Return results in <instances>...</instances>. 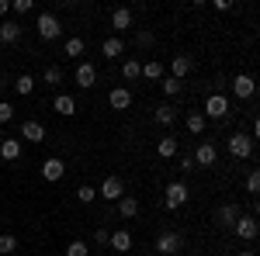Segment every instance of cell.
<instances>
[{"label": "cell", "instance_id": "7bdbcfd3", "mask_svg": "<svg viewBox=\"0 0 260 256\" xmlns=\"http://www.w3.org/2000/svg\"><path fill=\"white\" fill-rule=\"evenodd\" d=\"M146 256H156V253H146Z\"/></svg>", "mask_w": 260, "mask_h": 256}, {"label": "cell", "instance_id": "74e56055", "mask_svg": "<svg viewBox=\"0 0 260 256\" xmlns=\"http://www.w3.org/2000/svg\"><path fill=\"white\" fill-rule=\"evenodd\" d=\"M108 239H111V232H108L104 225H101V229H94V242H98V246H108Z\"/></svg>", "mask_w": 260, "mask_h": 256}, {"label": "cell", "instance_id": "e575fe53", "mask_svg": "<svg viewBox=\"0 0 260 256\" xmlns=\"http://www.w3.org/2000/svg\"><path fill=\"white\" fill-rule=\"evenodd\" d=\"M11 11H14V14H31V11H35V0H14Z\"/></svg>", "mask_w": 260, "mask_h": 256}, {"label": "cell", "instance_id": "8992f818", "mask_svg": "<svg viewBox=\"0 0 260 256\" xmlns=\"http://www.w3.org/2000/svg\"><path fill=\"white\" fill-rule=\"evenodd\" d=\"M98 194L104 197V201H111V204H115V201H121V197L128 194V191H125V180H121L118 173H111V177H104V184H101Z\"/></svg>", "mask_w": 260, "mask_h": 256}, {"label": "cell", "instance_id": "6da1fadb", "mask_svg": "<svg viewBox=\"0 0 260 256\" xmlns=\"http://www.w3.org/2000/svg\"><path fill=\"white\" fill-rule=\"evenodd\" d=\"M229 107H233L229 97L219 94V90H212V94L205 97V111H201V115H205V121H208V118H212V121H225V118H229Z\"/></svg>", "mask_w": 260, "mask_h": 256}, {"label": "cell", "instance_id": "f546056e", "mask_svg": "<svg viewBox=\"0 0 260 256\" xmlns=\"http://www.w3.org/2000/svg\"><path fill=\"white\" fill-rule=\"evenodd\" d=\"M139 73H142V62L139 59H125V62H121V77H125V80H139Z\"/></svg>", "mask_w": 260, "mask_h": 256}, {"label": "cell", "instance_id": "e0dca14e", "mask_svg": "<svg viewBox=\"0 0 260 256\" xmlns=\"http://www.w3.org/2000/svg\"><path fill=\"white\" fill-rule=\"evenodd\" d=\"M132 11H128V7H115V11H111V28H115V31H118V39H121V31H128V28H132Z\"/></svg>", "mask_w": 260, "mask_h": 256}, {"label": "cell", "instance_id": "603a6c76", "mask_svg": "<svg viewBox=\"0 0 260 256\" xmlns=\"http://www.w3.org/2000/svg\"><path fill=\"white\" fill-rule=\"evenodd\" d=\"M115 204H118V215L121 218H136V215H139V197H136V194H125L121 201H115Z\"/></svg>", "mask_w": 260, "mask_h": 256}, {"label": "cell", "instance_id": "ab89813d", "mask_svg": "<svg viewBox=\"0 0 260 256\" xmlns=\"http://www.w3.org/2000/svg\"><path fill=\"white\" fill-rule=\"evenodd\" d=\"M212 7H215V11H219V14H225V11H233V4H229V0H215V4H212Z\"/></svg>", "mask_w": 260, "mask_h": 256}, {"label": "cell", "instance_id": "cb8c5ba5", "mask_svg": "<svg viewBox=\"0 0 260 256\" xmlns=\"http://www.w3.org/2000/svg\"><path fill=\"white\" fill-rule=\"evenodd\" d=\"M153 118H156L160 128H170V125L177 121V111H174V104H160V107L153 111Z\"/></svg>", "mask_w": 260, "mask_h": 256}, {"label": "cell", "instance_id": "8d00e7d4", "mask_svg": "<svg viewBox=\"0 0 260 256\" xmlns=\"http://www.w3.org/2000/svg\"><path fill=\"white\" fill-rule=\"evenodd\" d=\"M7 121H14V104L0 100V125H7Z\"/></svg>", "mask_w": 260, "mask_h": 256}, {"label": "cell", "instance_id": "b9f144b4", "mask_svg": "<svg viewBox=\"0 0 260 256\" xmlns=\"http://www.w3.org/2000/svg\"><path fill=\"white\" fill-rule=\"evenodd\" d=\"M236 256H257V253H253V249H240Z\"/></svg>", "mask_w": 260, "mask_h": 256}, {"label": "cell", "instance_id": "1f68e13d", "mask_svg": "<svg viewBox=\"0 0 260 256\" xmlns=\"http://www.w3.org/2000/svg\"><path fill=\"white\" fill-rule=\"evenodd\" d=\"M42 83H45V87H56V83H62V69H59V66H45Z\"/></svg>", "mask_w": 260, "mask_h": 256}, {"label": "cell", "instance_id": "f35d334b", "mask_svg": "<svg viewBox=\"0 0 260 256\" xmlns=\"http://www.w3.org/2000/svg\"><path fill=\"white\" fill-rule=\"evenodd\" d=\"M180 170L191 173V170H198V166H194V159H191V156H184V159H180Z\"/></svg>", "mask_w": 260, "mask_h": 256}, {"label": "cell", "instance_id": "d4e9b609", "mask_svg": "<svg viewBox=\"0 0 260 256\" xmlns=\"http://www.w3.org/2000/svg\"><path fill=\"white\" fill-rule=\"evenodd\" d=\"M205 125H208V121H205L201 111H187V115H184V128H187L191 135H201V132H205Z\"/></svg>", "mask_w": 260, "mask_h": 256}, {"label": "cell", "instance_id": "7402d4cb", "mask_svg": "<svg viewBox=\"0 0 260 256\" xmlns=\"http://www.w3.org/2000/svg\"><path fill=\"white\" fill-rule=\"evenodd\" d=\"M180 153V142L174 135H167V138H160V142H156V156L160 159H174Z\"/></svg>", "mask_w": 260, "mask_h": 256}, {"label": "cell", "instance_id": "277c9868", "mask_svg": "<svg viewBox=\"0 0 260 256\" xmlns=\"http://www.w3.org/2000/svg\"><path fill=\"white\" fill-rule=\"evenodd\" d=\"M187 197H191L187 184H184V180H174V184H167V191H163V204H167L170 211H177V208L187 204Z\"/></svg>", "mask_w": 260, "mask_h": 256}, {"label": "cell", "instance_id": "3957f363", "mask_svg": "<svg viewBox=\"0 0 260 256\" xmlns=\"http://www.w3.org/2000/svg\"><path fill=\"white\" fill-rule=\"evenodd\" d=\"M225 149H229L233 159H250L253 156V138L246 135V132H233V135L225 138Z\"/></svg>", "mask_w": 260, "mask_h": 256}, {"label": "cell", "instance_id": "d6a6232c", "mask_svg": "<svg viewBox=\"0 0 260 256\" xmlns=\"http://www.w3.org/2000/svg\"><path fill=\"white\" fill-rule=\"evenodd\" d=\"M77 201H80V204H94V201H98V187H90V184L77 187Z\"/></svg>", "mask_w": 260, "mask_h": 256}, {"label": "cell", "instance_id": "ac0fdd59", "mask_svg": "<svg viewBox=\"0 0 260 256\" xmlns=\"http://www.w3.org/2000/svg\"><path fill=\"white\" fill-rule=\"evenodd\" d=\"M21 153H24V142H21V138H4V142H0V156L7 159V163H18Z\"/></svg>", "mask_w": 260, "mask_h": 256}, {"label": "cell", "instance_id": "836d02e7", "mask_svg": "<svg viewBox=\"0 0 260 256\" xmlns=\"http://www.w3.org/2000/svg\"><path fill=\"white\" fill-rule=\"evenodd\" d=\"M66 256H90V246H87L83 239H73V242L66 246Z\"/></svg>", "mask_w": 260, "mask_h": 256}, {"label": "cell", "instance_id": "d590c367", "mask_svg": "<svg viewBox=\"0 0 260 256\" xmlns=\"http://www.w3.org/2000/svg\"><path fill=\"white\" fill-rule=\"evenodd\" d=\"M246 191H250L253 197L260 194V173H257V170H250V177H246Z\"/></svg>", "mask_w": 260, "mask_h": 256}, {"label": "cell", "instance_id": "2e32d148", "mask_svg": "<svg viewBox=\"0 0 260 256\" xmlns=\"http://www.w3.org/2000/svg\"><path fill=\"white\" fill-rule=\"evenodd\" d=\"M21 138H24V142H45V125L35 121V118H28L21 125Z\"/></svg>", "mask_w": 260, "mask_h": 256}, {"label": "cell", "instance_id": "83f0119b", "mask_svg": "<svg viewBox=\"0 0 260 256\" xmlns=\"http://www.w3.org/2000/svg\"><path fill=\"white\" fill-rule=\"evenodd\" d=\"M14 90H18L21 97H28V94L35 90V77H31V73H21V77L14 80Z\"/></svg>", "mask_w": 260, "mask_h": 256}, {"label": "cell", "instance_id": "9c48e42d", "mask_svg": "<svg viewBox=\"0 0 260 256\" xmlns=\"http://www.w3.org/2000/svg\"><path fill=\"white\" fill-rule=\"evenodd\" d=\"M233 232L243 239V242H253L260 232V225H257V215H240L236 218V225H233Z\"/></svg>", "mask_w": 260, "mask_h": 256}, {"label": "cell", "instance_id": "9a60e30c", "mask_svg": "<svg viewBox=\"0 0 260 256\" xmlns=\"http://www.w3.org/2000/svg\"><path fill=\"white\" fill-rule=\"evenodd\" d=\"M101 56H104V59H121V56H125V39H118V35L104 39L101 42Z\"/></svg>", "mask_w": 260, "mask_h": 256}, {"label": "cell", "instance_id": "8fae6325", "mask_svg": "<svg viewBox=\"0 0 260 256\" xmlns=\"http://www.w3.org/2000/svg\"><path fill=\"white\" fill-rule=\"evenodd\" d=\"M73 83H77L80 90H90V87L98 83V69H94V62H80L77 73H73Z\"/></svg>", "mask_w": 260, "mask_h": 256}, {"label": "cell", "instance_id": "ba28073f", "mask_svg": "<svg viewBox=\"0 0 260 256\" xmlns=\"http://www.w3.org/2000/svg\"><path fill=\"white\" fill-rule=\"evenodd\" d=\"M194 166H215L219 163V149H215V142H208V138H201L198 149H194Z\"/></svg>", "mask_w": 260, "mask_h": 256}, {"label": "cell", "instance_id": "4fadbf2b", "mask_svg": "<svg viewBox=\"0 0 260 256\" xmlns=\"http://www.w3.org/2000/svg\"><path fill=\"white\" fill-rule=\"evenodd\" d=\"M108 104H111L115 111H128V107H132V90H128V87H111Z\"/></svg>", "mask_w": 260, "mask_h": 256}, {"label": "cell", "instance_id": "4dcf8cb0", "mask_svg": "<svg viewBox=\"0 0 260 256\" xmlns=\"http://www.w3.org/2000/svg\"><path fill=\"white\" fill-rule=\"evenodd\" d=\"M11 253H18V236L4 232V236H0V256H11Z\"/></svg>", "mask_w": 260, "mask_h": 256}, {"label": "cell", "instance_id": "4316f807", "mask_svg": "<svg viewBox=\"0 0 260 256\" xmlns=\"http://www.w3.org/2000/svg\"><path fill=\"white\" fill-rule=\"evenodd\" d=\"M83 49H87V42H83L80 35H73V39L62 42V56H73V59H77V56H83Z\"/></svg>", "mask_w": 260, "mask_h": 256}, {"label": "cell", "instance_id": "60d3db41", "mask_svg": "<svg viewBox=\"0 0 260 256\" xmlns=\"http://www.w3.org/2000/svg\"><path fill=\"white\" fill-rule=\"evenodd\" d=\"M7 14H11V4H7V0H0V18H7Z\"/></svg>", "mask_w": 260, "mask_h": 256}, {"label": "cell", "instance_id": "484cf974", "mask_svg": "<svg viewBox=\"0 0 260 256\" xmlns=\"http://www.w3.org/2000/svg\"><path fill=\"white\" fill-rule=\"evenodd\" d=\"M139 77H146V80H163L167 77V66H163L160 59H149V62H142V73Z\"/></svg>", "mask_w": 260, "mask_h": 256}, {"label": "cell", "instance_id": "52a82bcc", "mask_svg": "<svg viewBox=\"0 0 260 256\" xmlns=\"http://www.w3.org/2000/svg\"><path fill=\"white\" fill-rule=\"evenodd\" d=\"M253 94H257V80L250 77V73H236V77H233V97L250 100Z\"/></svg>", "mask_w": 260, "mask_h": 256}, {"label": "cell", "instance_id": "7c38bea8", "mask_svg": "<svg viewBox=\"0 0 260 256\" xmlns=\"http://www.w3.org/2000/svg\"><path fill=\"white\" fill-rule=\"evenodd\" d=\"M240 215H243V211H240V204H233V201H229V204H222L219 211H215V225H219V229H233Z\"/></svg>", "mask_w": 260, "mask_h": 256}, {"label": "cell", "instance_id": "5b68a950", "mask_svg": "<svg viewBox=\"0 0 260 256\" xmlns=\"http://www.w3.org/2000/svg\"><path fill=\"white\" fill-rule=\"evenodd\" d=\"M180 249H184V236H180V232L167 229V232L156 236V256H177Z\"/></svg>", "mask_w": 260, "mask_h": 256}, {"label": "cell", "instance_id": "7a4b0ae2", "mask_svg": "<svg viewBox=\"0 0 260 256\" xmlns=\"http://www.w3.org/2000/svg\"><path fill=\"white\" fill-rule=\"evenodd\" d=\"M35 31H39L42 42H56L62 35V24H59V18H56L52 11H42L39 18H35Z\"/></svg>", "mask_w": 260, "mask_h": 256}, {"label": "cell", "instance_id": "30bf717a", "mask_svg": "<svg viewBox=\"0 0 260 256\" xmlns=\"http://www.w3.org/2000/svg\"><path fill=\"white\" fill-rule=\"evenodd\" d=\"M62 173H66V163H62L59 156H49L42 163V180H45V184H59Z\"/></svg>", "mask_w": 260, "mask_h": 256}, {"label": "cell", "instance_id": "5bb4252c", "mask_svg": "<svg viewBox=\"0 0 260 256\" xmlns=\"http://www.w3.org/2000/svg\"><path fill=\"white\" fill-rule=\"evenodd\" d=\"M52 111H56V115H62V118H73L80 107H77L73 94H56V100H52Z\"/></svg>", "mask_w": 260, "mask_h": 256}, {"label": "cell", "instance_id": "44dd1931", "mask_svg": "<svg viewBox=\"0 0 260 256\" xmlns=\"http://www.w3.org/2000/svg\"><path fill=\"white\" fill-rule=\"evenodd\" d=\"M21 21H0V42H7V45H14L21 39Z\"/></svg>", "mask_w": 260, "mask_h": 256}, {"label": "cell", "instance_id": "d6986e66", "mask_svg": "<svg viewBox=\"0 0 260 256\" xmlns=\"http://www.w3.org/2000/svg\"><path fill=\"white\" fill-rule=\"evenodd\" d=\"M108 246H111L115 253H128V249H132V236H128V229H115L111 239H108Z\"/></svg>", "mask_w": 260, "mask_h": 256}, {"label": "cell", "instance_id": "ffe728a7", "mask_svg": "<svg viewBox=\"0 0 260 256\" xmlns=\"http://www.w3.org/2000/svg\"><path fill=\"white\" fill-rule=\"evenodd\" d=\"M187 73H191V56H184V52H180V56H174V59H170V77L184 83V77H187Z\"/></svg>", "mask_w": 260, "mask_h": 256}, {"label": "cell", "instance_id": "f1b7e54d", "mask_svg": "<svg viewBox=\"0 0 260 256\" xmlns=\"http://www.w3.org/2000/svg\"><path fill=\"white\" fill-rule=\"evenodd\" d=\"M160 87H163V94H167V97H180V90H184V83L174 80V77H163Z\"/></svg>", "mask_w": 260, "mask_h": 256}]
</instances>
